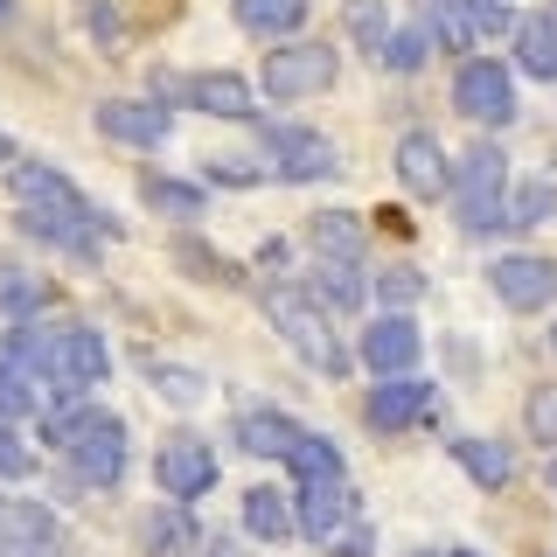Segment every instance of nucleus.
Listing matches in <instances>:
<instances>
[{"instance_id":"bb28decb","label":"nucleus","mask_w":557,"mask_h":557,"mask_svg":"<svg viewBox=\"0 0 557 557\" xmlns=\"http://www.w3.org/2000/svg\"><path fill=\"white\" fill-rule=\"evenodd\" d=\"M425 35H432L440 49H453V57L481 42L474 22H467V0H425Z\"/></svg>"},{"instance_id":"b1692460","label":"nucleus","mask_w":557,"mask_h":557,"mask_svg":"<svg viewBox=\"0 0 557 557\" xmlns=\"http://www.w3.org/2000/svg\"><path fill=\"white\" fill-rule=\"evenodd\" d=\"M8 188H14V209H22V202H63V196H77V182H70L63 168H49V161H14L8 168Z\"/></svg>"},{"instance_id":"9d476101","label":"nucleus","mask_w":557,"mask_h":557,"mask_svg":"<svg viewBox=\"0 0 557 557\" xmlns=\"http://www.w3.org/2000/svg\"><path fill=\"white\" fill-rule=\"evenodd\" d=\"M0 557H70V536L42 502H0Z\"/></svg>"},{"instance_id":"f257e3e1","label":"nucleus","mask_w":557,"mask_h":557,"mask_svg":"<svg viewBox=\"0 0 557 557\" xmlns=\"http://www.w3.org/2000/svg\"><path fill=\"white\" fill-rule=\"evenodd\" d=\"M8 362H14V370H28L35 383H49L57 397H77V391H91V383L112 376V348H104V335H98V327H84V321L14 327Z\"/></svg>"},{"instance_id":"c85d7f7f","label":"nucleus","mask_w":557,"mask_h":557,"mask_svg":"<svg viewBox=\"0 0 557 557\" xmlns=\"http://www.w3.org/2000/svg\"><path fill=\"white\" fill-rule=\"evenodd\" d=\"M348 42L356 49H383L391 42V0H348Z\"/></svg>"},{"instance_id":"7ed1b4c3","label":"nucleus","mask_w":557,"mask_h":557,"mask_svg":"<svg viewBox=\"0 0 557 557\" xmlns=\"http://www.w3.org/2000/svg\"><path fill=\"white\" fill-rule=\"evenodd\" d=\"M495 139H474L460 153V174H453V202H460V231L467 237H487V231H509V174H502Z\"/></svg>"},{"instance_id":"37998d69","label":"nucleus","mask_w":557,"mask_h":557,"mask_svg":"<svg viewBox=\"0 0 557 557\" xmlns=\"http://www.w3.org/2000/svg\"><path fill=\"white\" fill-rule=\"evenodd\" d=\"M0 168H14V139L8 133H0Z\"/></svg>"},{"instance_id":"f3484780","label":"nucleus","mask_w":557,"mask_h":557,"mask_svg":"<svg viewBox=\"0 0 557 557\" xmlns=\"http://www.w3.org/2000/svg\"><path fill=\"white\" fill-rule=\"evenodd\" d=\"M237 446L251 453V460H286V453L300 446V425H293L286 411H244L237 418Z\"/></svg>"},{"instance_id":"79ce46f5","label":"nucleus","mask_w":557,"mask_h":557,"mask_svg":"<svg viewBox=\"0 0 557 557\" xmlns=\"http://www.w3.org/2000/svg\"><path fill=\"white\" fill-rule=\"evenodd\" d=\"M153 104H188V77H174V70H153Z\"/></svg>"},{"instance_id":"4be33fe9","label":"nucleus","mask_w":557,"mask_h":557,"mask_svg":"<svg viewBox=\"0 0 557 557\" xmlns=\"http://www.w3.org/2000/svg\"><path fill=\"white\" fill-rule=\"evenodd\" d=\"M188 544H196V516H188L182 502H168V509H153L139 522V550L147 557H182Z\"/></svg>"},{"instance_id":"a211bd4d","label":"nucleus","mask_w":557,"mask_h":557,"mask_svg":"<svg viewBox=\"0 0 557 557\" xmlns=\"http://www.w3.org/2000/svg\"><path fill=\"white\" fill-rule=\"evenodd\" d=\"M286 474L300 487H327V481H348V460L335 440H321V432H300V446L286 453Z\"/></svg>"},{"instance_id":"49530a36","label":"nucleus","mask_w":557,"mask_h":557,"mask_svg":"<svg viewBox=\"0 0 557 557\" xmlns=\"http://www.w3.org/2000/svg\"><path fill=\"white\" fill-rule=\"evenodd\" d=\"M14 22V0H0V28H8Z\"/></svg>"},{"instance_id":"393cba45","label":"nucleus","mask_w":557,"mask_h":557,"mask_svg":"<svg viewBox=\"0 0 557 557\" xmlns=\"http://www.w3.org/2000/svg\"><path fill=\"white\" fill-rule=\"evenodd\" d=\"M453 460H460L481 487H509L516 481V453L495 446V440H453Z\"/></svg>"},{"instance_id":"a878e982","label":"nucleus","mask_w":557,"mask_h":557,"mask_svg":"<svg viewBox=\"0 0 557 557\" xmlns=\"http://www.w3.org/2000/svg\"><path fill=\"white\" fill-rule=\"evenodd\" d=\"M307 237H313L321 258H362V223L348 216V209H321V216L307 223Z\"/></svg>"},{"instance_id":"0eeeda50","label":"nucleus","mask_w":557,"mask_h":557,"mask_svg":"<svg viewBox=\"0 0 557 557\" xmlns=\"http://www.w3.org/2000/svg\"><path fill=\"white\" fill-rule=\"evenodd\" d=\"M216 446L196 440V432H174V440H161V453H153V481H161L168 502H196L216 487Z\"/></svg>"},{"instance_id":"a18cd8bd","label":"nucleus","mask_w":557,"mask_h":557,"mask_svg":"<svg viewBox=\"0 0 557 557\" xmlns=\"http://www.w3.org/2000/svg\"><path fill=\"white\" fill-rule=\"evenodd\" d=\"M418 557H481V550H418Z\"/></svg>"},{"instance_id":"4468645a","label":"nucleus","mask_w":557,"mask_h":557,"mask_svg":"<svg viewBox=\"0 0 557 557\" xmlns=\"http://www.w3.org/2000/svg\"><path fill=\"white\" fill-rule=\"evenodd\" d=\"M397 182H405L418 202L446 196V188H453V174H446V147H440L432 133H405V139H397Z\"/></svg>"},{"instance_id":"dca6fc26","label":"nucleus","mask_w":557,"mask_h":557,"mask_svg":"<svg viewBox=\"0 0 557 557\" xmlns=\"http://www.w3.org/2000/svg\"><path fill=\"white\" fill-rule=\"evenodd\" d=\"M188 112H209V119H258V91L237 77V70H202V77H188Z\"/></svg>"},{"instance_id":"7c9ffc66","label":"nucleus","mask_w":557,"mask_h":557,"mask_svg":"<svg viewBox=\"0 0 557 557\" xmlns=\"http://www.w3.org/2000/svg\"><path fill=\"white\" fill-rule=\"evenodd\" d=\"M557 216V188L550 182H522L509 196V231H536V223Z\"/></svg>"},{"instance_id":"ea45409f","label":"nucleus","mask_w":557,"mask_h":557,"mask_svg":"<svg viewBox=\"0 0 557 557\" xmlns=\"http://www.w3.org/2000/svg\"><path fill=\"white\" fill-rule=\"evenodd\" d=\"M209 182H216V188H258L265 174H258L251 161H209Z\"/></svg>"},{"instance_id":"cd10ccee","label":"nucleus","mask_w":557,"mask_h":557,"mask_svg":"<svg viewBox=\"0 0 557 557\" xmlns=\"http://www.w3.org/2000/svg\"><path fill=\"white\" fill-rule=\"evenodd\" d=\"M139 196H147V209H161V216H202V188H196V182L147 174V182H139Z\"/></svg>"},{"instance_id":"a19ab883","label":"nucleus","mask_w":557,"mask_h":557,"mask_svg":"<svg viewBox=\"0 0 557 557\" xmlns=\"http://www.w3.org/2000/svg\"><path fill=\"white\" fill-rule=\"evenodd\" d=\"M91 35H98V42H126V22H119L104 0H91Z\"/></svg>"},{"instance_id":"473e14b6","label":"nucleus","mask_w":557,"mask_h":557,"mask_svg":"<svg viewBox=\"0 0 557 557\" xmlns=\"http://www.w3.org/2000/svg\"><path fill=\"white\" fill-rule=\"evenodd\" d=\"M153 391H161L168 405H202L209 383H202L196 370H182V362H153Z\"/></svg>"},{"instance_id":"6ab92c4d","label":"nucleus","mask_w":557,"mask_h":557,"mask_svg":"<svg viewBox=\"0 0 557 557\" xmlns=\"http://www.w3.org/2000/svg\"><path fill=\"white\" fill-rule=\"evenodd\" d=\"M244 530H251L258 544H286V536L300 530V516H293V502L278 495V487H251V495H244Z\"/></svg>"},{"instance_id":"c03bdc74","label":"nucleus","mask_w":557,"mask_h":557,"mask_svg":"<svg viewBox=\"0 0 557 557\" xmlns=\"http://www.w3.org/2000/svg\"><path fill=\"white\" fill-rule=\"evenodd\" d=\"M544 487H550V495H557V453H550V467H544Z\"/></svg>"},{"instance_id":"3c124183","label":"nucleus","mask_w":557,"mask_h":557,"mask_svg":"<svg viewBox=\"0 0 557 557\" xmlns=\"http://www.w3.org/2000/svg\"><path fill=\"white\" fill-rule=\"evenodd\" d=\"M550 557H557V550H550Z\"/></svg>"},{"instance_id":"39448f33","label":"nucleus","mask_w":557,"mask_h":557,"mask_svg":"<svg viewBox=\"0 0 557 557\" xmlns=\"http://www.w3.org/2000/svg\"><path fill=\"white\" fill-rule=\"evenodd\" d=\"M57 446H63V460L98 487H119V474H126V425H119L112 411H70Z\"/></svg>"},{"instance_id":"423d86ee","label":"nucleus","mask_w":557,"mask_h":557,"mask_svg":"<svg viewBox=\"0 0 557 557\" xmlns=\"http://www.w3.org/2000/svg\"><path fill=\"white\" fill-rule=\"evenodd\" d=\"M335 77H342L335 42H278L265 57V98H278V104L335 91Z\"/></svg>"},{"instance_id":"aec40b11","label":"nucleus","mask_w":557,"mask_h":557,"mask_svg":"<svg viewBox=\"0 0 557 557\" xmlns=\"http://www.w3.org/2000/svg\"><path fill=\"white\" fill-rule=\"evenodd\" d=\"M307 8L313 0H237V28L265 35V42H286V35L307 22Z\"/></svg>"},{"instance_id":"412c9836","label":"nucleus","mask_w":557,"mask_h":557,"mask_svg":"<svg viewBox=\"0 0 557 557\" xmlns=\"http://www.w3.org/2000/svg\"><path fill=\"white\" fill-rule=\"evenodd\" d=\"M516 63L530 70V77H557V14H530V22H516Z\"/></svg>"},{"instance_id":"6e6552de","label":"nucleus","mask_w":557,"mask_h":557,"mask_svg":"<svg viewBox=\"0 0 557 557\" xmlns=\"http://www.w3.org/2000/svg\"><path fill=\"white\" fill-rule=\"evenodd\" d=\"M453 104H460L474 126H509L516 119V77L495 57H474V63H460V77H453Z\"/></svg>"},{"instance_id":"1a4fd4ad","label":"nucleus","mask_w":557,"mask_h":557,"mask_svg":"<svg viewBox=\"0 0 557 557\" xmlns=\"http://www.w3.org/2000/svg\"><path fill=\"white\" fill-rule=\"evenodd\" d=\"M265 153H272L278 182H327V174H342L335 139L313 133V126H272L265 133Z\"/></svg>"},{"instance_id":"2eb2a0df","label":"nucleus","mask_w":557,"mask_h":557,"mask_svg":"<svg viewBox=\"0 0 557 557\" xmlns=\"http://www.w3.org/2000/svg\"><path fill=\"white\" fill-rule=\"evenodd\" d=\"M418 348H425V342H418V327L405 321V313H383V321H370V335H362L356 356L370 362L376 376H405L418 362Z\"/></svg>"},{"instance_id":"f8f14e48","label":"nucleus","mask_w":557,"mask_h":557,"mask_svg":"<svg viewBox=\"0 0 557 557\" xmlns=\"http://www.w3.org/2000/svg\"><path fill=\"white\" fill-rule=\"evenodd\" d=\"M440 411V391H432L425 376H383L376 391H370V425L376 432H405V425H418V418H432Z\"/></svg>"},{"instance_id":"e433bc0d","label":"nucleus","mask_w":557,"mask_h":557,"mask_svg":"<svg viewBox=\"0 0 557 557\" xmlns=\"http://www.w3.org/2000/svg\"><path fill=\"white\" fill-rule=\"evenodd\" d=\"M28 411H35V376L8 362V370H0V418L14 425V418H28Z\"/></svg>"},{"instance_id":"4c0bfd02","label":"nucleus","mask_w":557,"mask_h":557,"mask_svg":"<svg viewBox=\"0 0 557 557\" xmlns=\"http://www.w3.org/2000/svg\"><path fill=\"white\" fill-rule=\"evenodd\" d=\"M467 22H474L481 42H495V35L516 28V8H509V0H467Z\"/></svg>"},{"instance_id":"72a5a7b5","label":"nucleus","mask_w":557,"mask_h":557,"mask_svg":"<svg viewBox=\"0 0 557 557\" xmlns=\"http://www.w3.org/2000/svg\"><path fill=\"white\" fill-rule=\"evenodd\" d=\"M418 293H425V272H418V265H391V272L376 278V300L391 307V313H405Z\"/></svg>"},{"instance_id":"de8ad7c7","label":"nucleus","mask_w":557,"mask_h":557,"mask_svg":"<svg viewBox=\"0 0 557 557\" xmlns=\"http://www.w3.org/2000/svg\"><path fill=\"white\" fill-rule=\"evenodd\" d=\"M209 557H231V544H216V550H209Z\"/></svg>"},{"instance_id":"f704fd0d","label":"nucleus","mask_w":557,"mask_h":557,"mask_svg":"<svg viewBox=\"0 0 557 557\" xmlns=\"http://www.w3.org/2000/svg\"><path fill=\"white\" fill-rule=\"evenodd\" d=\"M174 258H182V265H188V272H196V278H202V286H231V278H237V272H231V265H223V258H216V251H209V244H196V237H182V244H174Z\"/></svg>"},{"instance_id":"f03ea898","label":"nucleus","mask_w":557,"mask_h":557,"mask_svg":"<svg viewBox=\"0 0 557 557\" xmlns=\"http://www.w3.org/2000/svg\"><path fill=\"white\" fill-rule=\"evenodd\" d=\"M300 536L327 557H370L376 550V530L362 516V495L348 481H327V487H300Z\"/></svg>"},{"instance_id":"58836bf2","label":"nucleus","mask_w":557,"mask_h":557,"mask_svg":"<svg viewBox=\"0 0 557 557\" xmlns=\"http://www.w3.org/2000/svg\"><path fill=\"white\" fill-rule=\"evenodd\" d=\"M28 467H35V453H28L22 440H14V425L0 418V481H22Z\"/></svg>"},{"instance_id":"c756f323","label":"nucleus","mask_w":557,"mask_h":557,"mask_svg":"<svg viewBox=\"0 0 557 557\" xmlns=\"http://www.w3.org/2000/svg\"><path fill=\"white\" fill-rule=\"evenodd\" d=\"M425 57H432V35H425V28H391V42L376 49V63H383V70H397V77L425 70Z\"/></svg>"},{"instance_id":"c9c22d12","label":"nucleus","mask_w":557,"mask_h":557,"mask_svg":"<svg viewBox=\"0 0 557 557\" xmlns=\"http://www.w3.org/2000/svg\"><path fill=\"white\" fill-rule=\"evenodd\" d=\"M42 300H49L42 278H28V272H0V313H35Z\"/></svg>"},{"instance_id":"2f4dec72","label":"nucleus","mask_w":557,"mask_h":557,"mask_svg":"<svg viewBox=\"0 0 557 557\" xmlns=\"http://www.w3.org/2000/svg\"><path fill=\"white\" fill-rule=\"evenodd\" d=\"M522 425H530V440H536V446H550V453H557V383H536V391L522 397Z\"/></svg>"},{"instance_id":"ddd939ff","label":"nucleus","mask_w":557,"mask_h":557,"mask_svg":"<svg viewBox=\"0 0 557 557\" xmlns=\"http://www.w3.org/2000/svg\"><path fill=\"white\" fill-rule=\"evenodd\" d=\"M98 133L119 147H161L168 139V104L153 98H104L98 104Z\"/></svg>"},{"instance_id":"20e7f679","label":"nucleus","mask_w":557,"mask_h":557,"mask_svg":"<svg viewBox=\"0 0 557 557\" xmlns=\"http://www.w3.org/2000/svg\"><path fill=\"white\" fill-rule=\"evenodd\" d=\"M265 313H272V327L286 335V348L307 362V370H321V376H342L348 370V348L335 342L321 300H307V293H265Z\"/></svg>"},{"instance_id":"9b49d317","label":"nucleus","mask_w":557,"mask_h":557,"mask_svg":"<svg viewBox=\"0 0 557 557\" xmlns=\"http://www.w3.org/2000/svg\"><path fill=\"white\" fill-rule=\"evenodd\" d=\"M487 286H495V300L509 313H536V307L557 300V265L516 251V258H495V265H487Z\"/></svg>"},{"instance_id":"5701e85b","label":"nucleus","mask_w":557,"mask_h":557,"mask_svg":"<svg viewBox=\"0 0 557 557\" xmlns=\"http://www.w3.org/2000/svg\"><path fill=\"white\" fill-rule=\"evenodd\" d=\"M362 272H356V258H321L313 265V300H321L327 313H356L362 307Z\"/></svg>"},{"instance_id":"8fccbe9b","label":"nucleus","mask_w":557,"mask_h":557,"mask_svg":"<svg viewBox=\"0 0 557 557\" xmlns=\"http://www.w3.org/2000/svg\"><path fill=\"white\" fill-rule=\"evenodd\" d=\"M550 14H557V0H550Z\"/></svg>"},{"instance_id":"09e8293b","label":"nucleus","mask_w":557,"mask_h":557,"mask_svg":"<svg viewBox=\"0 0 557 557\" xmlns=\"http://www.w3.org/2000/svg\"><path fill=\"white\" fill-rule=\"evenodd\" d=\"M550 348H557V327H550Z\"/></svg>"}]
</instances>
